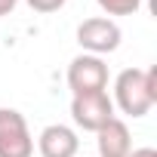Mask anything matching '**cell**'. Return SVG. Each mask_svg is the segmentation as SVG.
Segmentation results:
<instances>
[{"label": "cell", "mask_w": 157, "mask_h": 157, "mask_svg": "<svg viewBox=\"0 0 157 157\" xmlns=\"http://www.w3.org/2000/svg\"><path fill=\"white\" fill-rule=\"evenodd\" d=\"M111 102L126 117H145L157 102V74L151 68H123L114 77Z\"/></svg>", "instance_id": "cell-1"}, {"label": "cell", "mask_w": 157, "mask_h": 157, "mask_svg": "<svg viewBox=\"0 0 157 157\" xmlns=\"http://www.w3.org/2000/svg\"><path fill=\"white\" fill-rule=\"evenodd\" d=\"M65 77H68V90H71V96L105 93V90H108V80H111L105 59H102V56H90V52L74 56Z\"/></svg>", "instance_id": "cell-2"}, {"label": "cell", "mask_w": 157, "mask_h": 157, "mask_svg": "<svg viewBox=\"0 0 157 157\" xmlns=\"http://www.w3.org/2000/svg\"><path fill=\"white\" fill-rule=\"evenodd\" d=\"M120 40H123V31L108 16H93L77 25V43L90 56H108L120 46Z\"/></svg>", "instance_id": "cell-3"}, {"label": "cell", "mask_w": 157, "mask_h": 157, "mask_svg": "<svg viewBox=\"0 0 157 157\" xmlns=\"http://www.w3.org/2000/svg\"><path fill=\"white\" fill-rule=\"evenodd\" d=\"M34 139L28 120L16 108H0V157H31Z\"/></svg>", "instance_id": "cell-4"}, {"label": "cell", "mask_w": 157, "mask_h": 157, "mask_svg": "<svg viewBox=\"0 0 157 157\" xmlns=\"http://www.w3.org/2000/svg\"><path fill=\"white\" fill-rule=\"evenodd\" d=\"M114 114V102L105 93H86V96H71V120L83 132H99Z\"/></svg>", "instance_id": "cell-5"}, {"label": "cell", "mask_w": 157, "mask_h": 157, "mask_svg": "<svg viewBox=\"0 0 157 157\" xmlns=\"http://www.w3.org/2000/svg\"><path fill=\"white\" fill-rule=\"evenodd\" d=\"M37 151L40 157H77L80 139L68 123H49L37 136Z\"/></svg>", "instance_id": "cell-6"}, {"label": "cell", "mask_w": 157, "mask_h": 157, "mask_svg": "<svg viewBox=\"0 0 157 157\" xmlns=\"http://www.w3.org/2000/svg\"><path fill=\"white\" fill-rule=\"evenodd\" d=\"M96 148H99V157H129V151H132L129 126L120 117H111L96 132Z\"/></svg>", "instance_id": "cell-7"}, {"label": "cell", "mask_w": 157, "mask_h": 157, "mask_svg": "<svg viewBox=\"0 0 157 157\" xmlns=\"http://www.w3.org/2000/svg\"><path fill=\"white\" fill-rule=\"evenodd\" d=\"M96 3L111 19V16H136L139 6H142V0H96Z\"/></svg>", "instance_id": "cell-8"}, {"label": "cell", "mask_w": 157, "mask_h": 157, "mask_svg": "<svg viewBox=\"0 0 157 157\" xmlns=\"http://www.w3.org/2000/svg\"><path fill=\"white\" fill-rule=\"evenodd\" d=\"M25 3H28L34 13H43V16H46V13H59L68 0H25Z\"/></svg>", "instance_id": "cell-9"}, {"label": "cell", "mask_w": 157, "mask_h": 157, "mask_svg": "<svg viewBox=\"0 0 157 157\" xmlns=\"http://www.w3.org/2000/svg\"><path fill=\"white\" fill-rule=\"evenodd\" d=\"M16 3H19V0H0V19H3V16H10V13L16 10Z\"/></svg>", "instance_id": "cell-10"}, {"label": "cell", "mask_w": 157, "mask_h": 157, "mask_svg": "<svg viewBox=\"0 0 157 157\" xmlns=\"http://www.w3.org/2000/svg\"><path fill=\"white\" fill-rule=\"evenodd\" d=\"M129 157H157V151L154 148H132Z\"/></svg>", "instance_id": "cell-11"}]
</instances>
